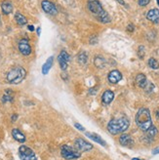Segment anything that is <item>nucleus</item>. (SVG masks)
<instances>
[{"mask_svg": "<svg viewBox=\"0 0 159 160\" xmlns=\"http://www.w3.org/2000/svg\"><path fill=\"white\" fill-rule=\"evenodd\" d=\"M27 28H28V30H30V31H33V30H34V27H33L32 25L27 26Z\"/></svg>", "mask_w": 159, "mask_h": 160, "instance_id": "2f4dec72", "label": "nucleus"}, {"mask_svg": "<svg viewBox=\"0 0 159 160\" xmlns=\"http://www.w3.org/2000/svg\"><path fill=\"white\" fill-rule=\"evenodd\" d=\"M117 1L119 2V3H120V4H122V5H124L125 3H124V1H123V0H117Z\"/></svg>", "mask_w": 159, "mask_h": 160, "instance_id": "c9c22d12", "label": "nucleus"}, {"mask_svg": "<svg viewBox=\"0 0 159 160\" xmlns=\"http://www.w3.org/2000/svg\"><path fill=\"white\" fill-rule=\"evenodd\" d=\"M127 30H128V31H131V32H132V31L134 30V26H133V25H129L128 28H127Z\"/></svg>", "mask_w": 159, "mask_h": 160, "instance_id": "7c9ffc66", "label": "nucleus"}, {"mask_svg": "<svg viewBox=\"0 0 159 160\" xmlns=\"http://www.w3.org/2000/svg\"><path fill=\"white\" fill-rule=\"evenodd\" d=\"M53 61H54V58L53 57H50L48 60L45 62V63L42 67V73L43 74H47L49 72V70L51 69L52 66H53Z\"/></svg>", "mask_w": 159, "mask_h": 160, "instance_id": "a211bd4d", "label": "nucleus"}, {"mask_svg": "<svg viewBox=\"0 0 159 160\" xmlns=\"http://www.w3.org/2000/svg\"><path fill=\"white\" fill-rule=\"evenodd\" d=\"M147 18L150 22H152L154 23H158L159 22V10L158 9L149 10L148 13L147 14Z\"/></svg>", "mask_w": 159, "mask_h": 160, "instance_id": "f8f14e48", "label": "nucleus"}, {"mask_svg": "<svg viewBox=\"0 0 159 160\" xmlns=\"http://www.w3.org/2000/svg\"><path fill=\"white\" fill-rule=\"evenodd\" d=\"M119 142H120V145L123 147H132L134 143V141L131 138L130 135L123 134L120 136V138H119Z\"/></svg>", "mask_w": 159, "mask_h": 160, "instance_id": "9b49d317", "label": "nucleus"}, {"mask_svg": "<svg viewBox=\"0 0 159 160\" xmlns=\"http://www.w3.org/2000/svg\"><path fill=\"white\" fill-rule=\"evenodd\" d=\"M78 62L80 65H85L87 62V54L85 52H81L78 55Z\"/></svg>", "mask_w": 159, "mask_h": 160, "instance_id": "b1692460", "label": "nucleus"}, {"mask_svg": "<svg viewBox=\"0 0 159 160\" xmlns=\"http://www.w3.org/2000/svg\"><path fill=\"white\" fill-rule=\"evenodd\" d=\"M17 118H18V115L17 114L12 115V121H16V120H17Z\"/></svg>", "mask_w": 159, "mask_h": 160, "instance_id": "473e14b6", "label": "nucleus"}, {"mask_svg": "<svg viewBox=\"0 0 159 160\" xmlns=\"http://www.w3.org/2000/svg\"><path fill=\"white\" fill-rule=\"evenodd\" d=\"M15 20H16V22H17V23L19 26H25V25H27V18L23 15H22L21 13H17L15 15Z\"/></svg>", "mask_w": 159, "mask_h": 160, "instance_id": "aec40b11", "label": "nucleus"}, {"mask_svg": "<svg viewBox=\"0 0 159 160\" xmlns=\"http://www.w3.org/2000/svg\"><path fill=\"white\" fill-rule=\"evenodd\" d=\"M86 136H87L88 138H90L91 140H93L94 142H96L100 143V145L106 147V142H105L104 140H102L99 135L95 134V133H88V132H87V133H86Z\"/></svg>", "mask_w": 159, "mask_h": 160, "instance_id": "f3484780", "label": "nucleus"}, {"mask_svg": "<svg viewBox=\"0 0 159 160\" xmlns=\"http://www.w3.org/2000/svg\"><path fill=\"white\" fill-rule=\"evenodd\" d=\"M152 153H153V154H157V153H159V148H156L152 151Z\"/></svg>", "mask_w": 159, "mask_h": 160, "instance_id": "72a5a7b5", "label": "nucleus"}, {"mask_svg": "<svg viewBox=\"0 0 159 160\" xmlns=\"http://www.w3.org/2000/svg\"><path fill=\"white\" fill-rule=\"evenodd\" d=\"M87 7H88V9L91 13H93L96 16H98L102 10H104L99 0H89L88 4H87Z\"/></svg>", "mask_w": 159, "mask_h": 160, "instance_id": "0eeeda50", "label": "nucleus"}, {"mask_svg": "<svg viewBox=\"0 0 159 160\" xmlns=\"http://www.w3.org/2000/svg\"><path fill=\"white\" fill-rule=\"evenodd\" d=\"M147 132V138H149V139H153L155 136L157 135V129H156V127L155 126H153V125H152L149 127V129L148 130H147L146 131Z\"/></svg>", "mask_w": 159, "mask_h": 160, "instance_id": "4be33fe9", "label": "nucleus"}, {"mask_svg": "<svg viewBox=\"0 0 159 160\" xmlns=\"http://www.w3.org/2000/svg\"><path fill=\"white\" fill-rule=\"evenodd\" d=\"M132 160H140V159H138V158H133Z\"/></svg>", "mask_w": 159, "mask_h": 160, "instance_id": "e433bc0d", "label": "nucleus"}, {"mask_svg": "<svg viewBox=\"0 0 159 160\" xmlns=\"http://www.w3.org/2000/svg\"><path fill=\"white\" fill-rule=\"evenodd\" d=\"M27 71L22 67H15L8 71L6 79L11 84H19L26 78Z\"/></svg>", "mask_w": 159, "mask_h": 160, "instance_id": "7ed1b4c3", "label": "nucleus"}, {"mask_svg": "<svg viewBox=\"0 0 159 160\" xmlns=\"http://www.w3.org/2000/svg\"><path fill=\"white\" fill-rule=\"evenodd\" d=\"M147 63H148V67H149V68H152V69H157V68H159V62H158L155 59H153V58L149 59Z\"/></svg>", "mask_w": 159, "mask_h": 160, "instance_id": "393cba45", "label": "nucleus"}, {"mask_svg": "<svg viewBox=\"0 0 159 160\" xmlns=\"http://www.w3.org/2000/svg\"><path fill=\"white\" fill-rule=\"evenodd\" d=\"M1 9L4 15H9L12 13L13 11V5L11 3V1H8V0H5V1L1 4Z\"/></svg>", "mask_w": 159, "mask_h": 160, "instance_id": "dca6fc26", "label": "nucleus"}, {"mask_svg": "<svg viewBox=\"0 0 159 160\" xmlns=\"http://www.w3.org/2000/svg\"><path fill=\"white\" fill-rule=\"evenodd\" d=\"M14 99L13 95H12V92L11 91H6L5 94L3 95L2 97V102H12Z\"/></svg>", "mask_w": 159, "mask_h": 160, "instance_id": "5701e85b", "label": "nucleus"}, {"mask_svg": "<svg viewBox=\"0 0 159 160\" xmlns=\"http://www.w3.org/2000/svg\"><path fill=\"white\" fill-rule=\"evenodd\" d=\"M40 31H41V28H37V34H38V35H40Z\"/></svg>", "mask_w": 159, "mask_h": 160, "instance_id": "f704fd0d", "label": "nucleus"}, {"mask_svg": "<svg viewBox=\"0 0 159 160\" xmlns=\"http://www.w3.org/2000/svg\"><path fill=\"white\" fill-rule=\"evenodd\" d=\"M97 19L102 22H104V23H107L110 22V17H109V15L105 11V10H102L98 16H97Z\"/></svg>", "mask_w": 159, "mask_h": 160, "instance_id": "6ab92c4d", "label": "nucleus"}, {"mask_svg": "<svg viewBox=\"0 0 159 160\" xmlns=\"http://www.w3.org/2000/svg\"><path fill=\"white\" fill-rule=\"evenodd\" d=\"M114 99V93L110 90H107L104 92L102 94V101L105 105H109V103L113 101Z\"/></svg>", "mask_w": 159, "mask_h": 160, "instance_id": "ddd939ff", "label": "nucleus"}, {"mask_svg": "<svg viewBox=\"0 0 159 160\" xmlns=\"http://www.w3.org/2000/svg\"><path fill=\"white\" fill-rule=\"evenodd\" d=\"M12 136H13V138L16 141H18L20 142H26V136L23 135L19 129H13L12 130Z\"/></svg>", "mask_w": 159, "mask_h": 160, "instance_id": "2eb2a0df", "label": "nucleus"}, {"mask_svg": "<svg viewBox=\"0 0 159 160\" xmlns=\"http://www.w3.org/2000/svg\"><path fill=\"white\" fill-rule=\"evenodd\" d=\"M19 156L21 160H37L34 151L27 146H21L19 148Z\"/></svg>", "mask_w": 159, "mask_h": 160, "instance_id": "39448f33", "label": "nucleus"}, {"mask_svg": "<svg viewBox=\"0 0 159 160\" xmlns=\"http://www.w3.org/2000/svg\"><path fill=\"white\" fill-rule=\"evenodd\" d=\"M145 49H144V46H140L139 48V56H140V58L142 59L144 58V56H145Z\"/></svg>", "mask_w": 159, "mask_h": 160, "instance_id": "cd10ccee", "label": "nucleus"}, {"mask_svg": "<svg viewBox=\"0 0 159 160\" xmlns=\"http://www.w3.org/2000/svg\"><path fill=\"white\" fill-rule=\"evenodd\" d=\"M150 2V0H138V3L140 6H147Z\"/></svg>", "mask_w": 159, "mask_h": 160, "instance_id": "c85d7f7f", "label": "nucleus"}, {"mask_svg": "<svg viewBox=\"0 0 159 160\" xmlns=\"http://www.w3.org/2000/svg\"><path fill=\"white\" fill-rule=\"evenodd\" d=\"M61 154L62 156L67 159V160H72V159H77L81 156V152L79 150H77L76 148H71L70 146H62L61 148Z\"/></svg>", "mask_w": 159, "mask_h": 160, "instance_id": "20e7f679", "label": "nucleus"}, {"mask_svg": "<svg viewBox=\"0 0 159 160\" xmlns=\"http://www.w3.org/2000/svg\"><path fill=\"white\" fill-rule=\"evenodd\" d=\"M130 125L129 120L126 117L118 118V119H112L110 120L107 124V130L110 134L117 135L125 132Z\"/></svg>", "mask_w": 159, "mask_h": 160, "instance_id": "f257e3e1", "label": "nucleus"}, {"mask_svg": "<svg viewBox=\"0 0 159 160\" xmlns=\"http://www.w3.org/2000/svg\"><path fill=\"white\" fill-rule=\"evenodd\" d=\"M74 126H75V128H77V129H78V130H80V131H84V130H85V129H84V127H82L79 123H75Z\"/></svg>", "mask_w": 159, "mask_h": 160, "instance_id": "c756f323", "label": "nucleus"}, {"mask_svg": "<svg viewBox=\"0 0 159 160\" xmlns=\"http://www.w3.org/2000/svg\"><path fill=\"white\" fill-rule=\"evenodd\" d=\"M60 56H61V57H62L63 60H65V61H67V62H69V60H70L69 55H68L66 51H62V52H61V54H60Z\"/></svg>", "mask_w": 159, "mask_h": 160, "instance_id": "bb28decb", "label": "nucleus"}, {"mask_svg": "<svg viewBox=\"0 0 159 160\" xmlns=\"http://www.w3.org/2000/svg\"><path fill=\"white\" fill-rule=\"evenodd\" d=\"M41 7L44 10V12L49 15H56L58 13V10H57V8H56L55 4L49 1V0H43L41 2Z\"/></svg>", "mask_w": 159, "mask_h": 160, "instance_id": "6e6552de", "label": "nucleus"}, {"mask_svg": "<svg viewBox=\"0 0 159 160\" xmlns=\"http://www.w3.org/2000/svg\"><path fill=\"white\" fill-rule=\"evenodd\" d=\"M19 51L23 55V56H28L31 53V47L28 43L27 39H21L18 44Z\"/></svg>", "mask_w": 159, "mask_h": 160, "instance_id": "1a4fd4ad", "label": "nucleus"}, {"mask_svg": "<svg viewBox=\"0 0 159 160\" xmlns=\"http://www.w3.org/2000/svg\"><path fill=\"white\" fill-rule=\"evenodd\" d=\"M94 62H95V65H96V67H97V68H105V65H106V60H105L104 58H102V56H97V57L95 58Z\"/></svg>", "mask_w": 159, "mask_h": 160, "instance_id": "412c9836", "label": "nucleus"}, {"mask_svg": "<svg viewBox=\"0 0 159 160\" xmlns=\"http://www.w3.org/2000/svg\"><path fill=\"white\" fill-rule=\"evenodd\" d=\"M121 79H122V74L120 73L119 70H116V69L112 70V71H110L108 74V81L112 84L118 83Z\"/></svg>", "mask_w": 159, "mask_h": 160, "instance_id": "9d476101", "label": "nucleus"}, {"mask_svg": "<svg viewBox=\"0 0 159 160\" xmlns=\"http://www.w3.org/2000/svg\"><path fill=\"white\" fill-rule=\"evenodd\" d=\"M58 61H59V63H60V67L62 70H66L67 68V62L63 60L61 56L59 55V57H58Z\"/></svg>", "mask_w": 159, "mask_h": 160, "instance_id": "a878e982", "label": "nucleus"}, {"mask_svg": "<svg viewBox=\"0 0 159 160\" xmlns=\"http://www.w3.org/2000/svg\"><path fill=\"white\" fill-rule=\"evenodd\" d=\"M136 82L138 84V86L140 88H142V89H146L147 86V77L145 74L142 73H140L137 75L136 77Z\"/></svg>", "mask_w": 159, "mask_h": 160, "instance_id": "4468645a", "label": "nucleus"}, {"mask_svg": "<svg viewBox=\"0 0 159 160\" xmlns=\"http://www.w3.org/2000/svg\"><path fill=\"white\" fill-rule=\"evenodd\" d=\"M157 2H158V5H159V0H157Z\"/></svg>", "mask_w": 159, "mask_h": 160, "instance_id": "4c0bfd02", "label": "nucleus"}, {"mask_svg": "<svg viewBox=\"0 0 159 160\" xmlns=\"http://www.w3.org/2000/svg\"><path fill=\"white\" fill-rule=\"evenodd\" d=\"M136 123L142 131L146 132L149 129V127L152 125V116H150L149 109L142 108L138 111L136 114Z\"/></svg>", "mask_w": 159, "mask_h": 160, "instance_id": "f03ea898", "label": "nucleus"}, {"mask_svg": "<svg viewBox=\"0 0 159 160\" xmlns=\"http://www.w3.org/2000/svg\"><path fill=\"white\" fill-rule=\"evenodd\" d=\"M74 145H75V148L80 151V152L81 151H89L93 148V146L90 142H86L85 140H83L81 138L76 139L74 142Z\"/></svg>", "mask_w": 159, "mask_h": 160, "instance_id": "423d86ee", "label": "nucleus"}]
</instances>
